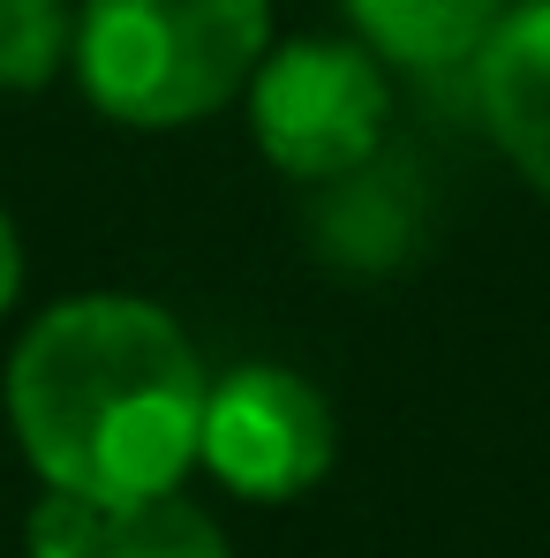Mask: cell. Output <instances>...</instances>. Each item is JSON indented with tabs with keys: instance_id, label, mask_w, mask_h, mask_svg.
<instances>
[{
	"instance_id": "obj_1",
	"label": "cell",
	"mask_w": 550,
	"mask_h": 558,
	"mask_svg": "<svg viewBox=\"0 0 550 558\" xmlns=\"http://www.w3.org/2000/svg\"><path fill=\"white\" fill-rule=\"evenodd\" d=\"M8 423L53 490L136 506L182 483L204 430V371L182 325L144 294L46 310L8 363Z\"/></svg>"
},
{
	"instance_id": "obj_2",
	"label": "cell",
	"mask_w": 550,
	"mask_h": 558,
	"mask_svg": "<svg viewBox=\"0 0 550 558\" xmlns=\"http://www.w3.org/2000/svg\"><path fill=\"white\" fill-rule=\"evenodd\" d=\"M272 0H84L76 76L121 129H182L219 113L265 61Z\"/></svg>"
},
{
	"instance_id": "obj_3",
	"label": "cell",
	"mask_w": 550,
	"mask_h": 558,
	"mask_svg": "<svg viewBox=\"0 0 550 558\" xmlns=\"http://www.w3.org/2000/svg\"><path fill=\"white\" fill-rule=\"evenodd\" d=\"M392 121V92L369 46L302 38L257 61L249 76V129L279 174L294 182H340L363 159H377Z\"/></svg>"
},
{
	"instance_id": "obj_4",
	"label": "cell",
	"mask_w": 550,
	"mask_h": 558,
	"mask_svg": "<svg viewBox=\"0 0 550 558\" xmlns=\"http://www.w3.org/2000/svg\"><path fill=\"white\" fill-rule=\"evenodd\" d=\"M196 461L242 498H302L332 468V408L309 377L249 363V371L204 385V430Z\"/></svg>"
},
{
	"instance_id": "obj_5",
	"label": "cell",
	"mask_w": 550,
	"mask_h": 558,
	"mask_svg": "<svg viewBox=\"0 0 550 558\" xmlns=\"http://www.w3.org/2000/svg\"><path fill=\"white\" fill-rule=\"evenodd\" d=\"M475 92L505 159L550 196V0L505 8V23L475 53Z\"/></svg>"
},
{
	"instance_id": "obj_6",
	"label": "cell",
	"mask_w": 550,
	"mask_h": 558,
	"mask_svg": "<svg viewBox=\"0 0 550 558\" xmlns=\"http://www.w3.org/2000/svg\"><path fill=\"white\" fill-rule=\"evenodd\" d=\"M513 0H347L355 31L369 38V53L400 61V69H453L475 61L482 38L505 23Z\"/></svg>"
},
{
	"instance_id": "obj_7",
	"label": "cell",
	"mask_w": 550,
	"mask_h": 558,
	"mask_svg": "<svg viewBox=\"0 0 550 558\" xmlns=\"http://www.w3.org/2000/svg\"><path fill=\"white\" fill-rule=\"evenodd\" d=\"M325 257L355 265V272H384L407 257V174L363 159L355 174L332 182L325 204Z\"/></svg>"
},
{
	"instance_id": "obj_8",
	"label": "cell",
	"mask_w": 550,
	"mask_h": 558,
	"mask_svg": "<svg viewBox=\"0 0 550 558\" xmlns=\"http://www.w3.org/2000/svg\"><path fill=\"white\" fill-rule=\"evenodd\" d=\"M91 558H227V536H219L211 513L159 490V498H136V506H106Z\"/></svg>"
},
{
	"instance_id": "obj_9",
	"label": "cell",
	"mask_w": 550,
	"mask_h": 558,
	"mask_svg": "<svg viewBox=\"0 0 550 558\" xmlns=\"http://www.w3.org/2000/svg\"><path fill=\"white\" fill-rule=\"evenodd\" d=\"M76 46L69 0H0V92H46Z\"/></svg>"
},
{
	"instance_id": "obj_10",
	"label": "cell",
	"mask_w": 550,
	"mask_h": 558,
	"mask_svg": "<svg viewBox=\"0 0 550 558\" xmlns=\"http://www.w3.org/2000/svg\"><path fill=\"white\" fill-rule=\"evenodd\" d=\"M98 529H106V506L84 498V490H53L30 506V558H91Z\"/></svg>"
},
{
	"instance_id": "obj_11",
	"label": "cell",
	"mask_w": 550,
	"mask_h": 558,
	"mask_svg": "<svg viewBox=\"0 0 550 558\" xmlns=\"http://www.w3.org/2000/svg\"><path fill=\"white\" fill-rule=\"evenodd\" d=\"M15 287H23V250H15V227H8V211H0V317H8Z\"/></svg>"
}]
</instances>
